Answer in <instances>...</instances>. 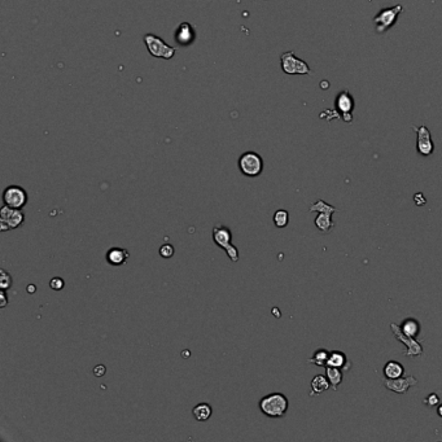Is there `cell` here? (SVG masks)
Returning <instances> with one entry per match:
<instances>
[{
	"label": "cell",
	"mask_w": 442,
	"mask_h": 442,
	"mask_svg": "<svg viewBox=\"0 0 442 442\" xmlns=\"http://www.w3.org/2000/svg\"><path fill=\"white\" fill-rule=\"evenodd\" d=\"M412 130L416 133V150L418 153L424 157L431 156L435 150L431 131L424 125H422L420 127L412 126Z\"/></svg>",
	"instance_id": "obj_9"
},
{
	"label": "cell",
	"mask_w": 442,
	"mask_h": 442,
	"mask_svg": "<svg viewBox=\"0 0 442 442\" xmlns=\"http://www.w3.org/2000/svg\"><path fill=\"white\" fill-rule=\"evenodd\" d=\"M196 38V30L190 22H182L179 26L176 27L175 33H174V39H175L176 44L180 47L192 46Z\"/></svg>",
	"instance_id": "obj_11"
},
{
	"label": "cell",
	"mask_w": 442,
	"mask_h": 442,
	"mask_svg": "<svg viewBox=\"0 0 442 442\" xmlns=\"http://www.w3.org/2000/svg\"><path fill=\"white\" fill-rule=\"evenodd\" d=\"M382 371H384L385 379H399L405 373V368H403L402 363L397 362V361H388Z\"/></svg>",
	"instance_id": "obj_17"
},
{
	"label": "cell",
	"mask_w": 442,
	"mask_h": 442,
	"mask_svg": "<svg viewBox=\"0 0 442 442\" xmlns=\"http://www.w3.org/2000/svg\"><path fill=\"white\" fill-rule=\"evenodd\" d=\"M107 372V367L104 366V365H97V366L93 367V375L96 376V377H103Z\"/></svg>",
	"instance_id": "obj_30"
},
{
	"label": "cell",
	"mask_w": 442,
	"mask_h": 442,
	"mask_svg": "<svg viewBox=\"0 0 442 442\" xmlns=\"http://www.w3.org/2000/svg\"><path fill=\"white\" fill-rule=\"evenodd\" d=\"M399 328L405 333L406 336L409 337H414L416 339L419 336L420 331H422V326L420 323L415 319V318H406L401 324H399Z\"/></svg>",
	"instance_id": "obj_16"
},
{
	"label": "cell",
	"mask_w": 442,
	"mask_h": 442,
	"mask_svg": "<svg viewBox=\"0 0 442 442\" xmlns=\"http://www.w3.org/2000/svg\"><path fill=\"white\" fill-rule=\"evenodd\" d=\"M273 221L275 227H278V228H284V227L288 226V223H290V213H288L286 209L276 210L275 213H274Z\"/></svg>",
	"instance_id": "obj_24"
},
{
	"label": "cell",
	"mask_w": 442,
	"mask_h": 442,
	"mask_svg": "<svg viewBox=\"0 0 442 442\" xmlns=\"http://www.w3.org/2000/svg\"><path fill=\"white\" fill-rule=\"evenodd\" d=\"M314 223H315L316 228L322 233H328L335 227V223L332 221V213H319L316 216Z\"/></svg>",
	"instance_id": "obj_18"
},
{
	"label": "cell",
	"mask_w": 442,
	"mask_h": 442,
	"mask_svg": "<svg viewBox=\"0 0 442 442\" xmlns=\"http://www.w3.org/2000/svg\"><path fill=\"white\" fill-rule=\"evenodd\" d=\"M212 239H213L214 244L217 246L222 248L226 254L228 256V258L232 261L233 263L239 262L240 259V253L236 246L232 244V232L228 227L223 226V224H217L213 227V231H212Z\"/></svg>",
	"instance_id": "obj_2"
},
{
	"label": "cell",
	"mask_w": 442,
	"mask_h": 442,
	"mask_svg": "<svg viewBox=\"0 0 442 442\" xmlns=\"http://www.w3.org/2000/svg\"><path fill=\"white\" fill-rule=\"evenodd\" d=\"M390 328H392L393 333H394V336H396V339L398 340V341H401V343L405 344L406 350L403 352V354H405V356L418 357L422 354L423 346H422V344L418 341V340L414 339V337H409V336H406L405 333L401 331L399 326H397L396 323H392V324H390Z\"/></svg>",
	"instance_id": "obj_10"
},
{
	"label": "cell",
	"mask_w": 442,
	"mask_h": 442,
	"mask_svg": "<svg viewBox=\"0 0 442 442\" xmlns=\"http://www.w3.org/2000/svg\"><path fill=\"white\" fill-rule=\"evenodd\" d=\"M0 299H1V303H0V306H1V307H7L8 306V303H9V299H8V296H7V291L5 290H1V292H0Z\"/></svg>",
	"instance_id": "obj_31"
},
{
	"label": "cell",
	"mask_w": 442,
	"mask_h": 442,
	"mask_svg": "<svg viewBox=\"0 0 442 442\" xmlns=\"http://www.w3.org/2000/svg\"><path fill=\"white\" fill-rule=\"evenodd\" d=\"M336 108L344 114V116H350L353 108H354V100L349 92L339 93L336 97Z\"/></svg>",
	"instance_id": "obj_15"
},
{
	"label": "cell",
	"mask_w": 442,
	"mask_h": 442,
	"mask_svg": "<svg viewBox=\"0 0 442 442\" xmlns=\"http://www.w3.org/2000/svg\"><path fill=\"white\" fill-rule=\"evenodd\" d=\"M402 5H394L392 8H388V9L380 10L379 13L375 16V18H373L376 31L379 34H382L385 33L386 30H389L392 26H394V23H396L399 14L402 13Z\"/></svg>",
	"instance_id": "obj_7"
},
{
	"label": "cell",
	"mask_w": 442,
	"mask_h": 442,
	"mask_svg": "<svg viewBox=\"0 0 442 442\" xmlns=\"http://www.w3.org/2000/svg\"><path fill=\"white\" fill-rule=\"evenodd\" d=\"M240 173L248 178H256L259 176L263 171V160L256 152H245L239 157L237 161Z\"/></svg>",
	"instance_id": "obj_5"
},
{
	"label": "cell",
	"mask_w": 442,
	"mask_h": 442,
	"mask_svg": "<svg viewBox=\"0 0 442 442\" xmlns=\"http://www.w3.org/2000/svg\"><path fill=\"white\" fill-rule=\"evenodd\" d=\"M288 398L283 393H270L267 396L259 399L258 407L263 415L278 419L283 418L288 411Z\"/></svg>",
	"instance_id": "obj_1"
},
{
	"label": "cell",
	"mask_w": 442,
	"mask_h": 442,
	"mask_svg": "<svg viewBox=\"0 0 442 442\" xmlns=\"http://www.w3.org/2000/svg\"><path fill=\"white\" fill-rule=\"evenodd\" d=\"M329 353L331 352H329L328 349H326V348H319V349H316L315 352H314L313 357L307 361V363H310V365H316V366L319 367H326Z\"/></svg>",
	"instance_id": "obj_22"
},
{
	"label": "cell",
	"mask_w": 442,
	"mask_h": 442,
	"mask_svg": "<svg viewBox=\"0 0 442 442\" xmlns=\"http://www.w3.org/2000/svg\"><path fill=\"white\" fill-rule=\"evenodd\" d=\"M12 284H13V279H12V275L8 273L7 270L1 269L0 270V288L1 290H9L12 288Z\"/></svg>",
	"instance_id": "obj_25"
},
{
	"label": "cell",
	"mask_w": 442,
	"mask_h": 442,
	"mask_svg": "<svg viewBox=\"0 0 442 442\" xmlns=\"http://www.w3.org/2000/svg\"><path fill=\"white\" fill-rule=\"evenodd\" d=\"M331 388V384H329L327 376L323 375H316L315 377L311 381V392H310V396H319L322 393H324L326 390Z\"/></svg>",
	"instance_id": "obj_20"
},
{
	"label": "cell",
	"mask_w": 442,
	"mask_h": 442,
	"mask_svg": "<svg viewBox=\"0 0 442 442\" xmlns=\"http://www.w3.org/2000/svg\"><path fill=\"white\" fill-rule=\"evenodd\" d=\"M64 286H65V282H64L61 278H59V276L52 278V279L50 280V287L55 291H61L64 288Z\"/></svg>",
	"instance_id": "obj_28"
},
{
	"label": "cell",
	"mask_w": 442,
	"mask_h": 442,
	"mask_svg": "<svg viewBox=\"0 0 442 442\" xmlns=\"http://www.w3.org/2000/svg\"><path fill=\"white\" fill-rule=\"evenodd\" d=\"M309 212H316V213H336L339 209L336 206H332L331 204L326 203L324 200H318L313 205L310 206Z\"/></svg>",
	"instance_id": "obj_23"
},
{
	"label": "cell",
	"mask_w": 442,
	"mask_h": 442,
	"mask_svg": "<svg viewBox=\"0 0 442 442\" xmlns=\"http://www.w3.org/2000/svg\"><path fill=\"white\" fill-rule=\"evenodd\" d=\"M280 67L288 75H309L311 73L309 64L297 57L293 51H287L280 55Z\"/></svg>",
	"instance_id": "obj_4"
},
{
	"label": "cell",
	"mask_w": 442,
	"mask_h": 442,
	"mask_svg": "<svg viewBox=\"0 0 442 442\" xmlns=\"http://www.w3.org/2000/svg\"><path fill=\"white\" fill-rule=\"evenodd\" d=\"M326 376L328 379L329 384H331V388L333 390H337L339 385L343 382L344 379V371L341 368H337V367H326Z\"/></svg>",
	"instance_id": "obj_21"
},
{
	"label": "cell",
	"mask_w": 442,
	"mask_h": 442,
	"mask_svg": "<svg viewBox=\"0 0 442 442\" xmlns=\"http://www.w3.org/2000/svg\"><path fill=\"white\" fill-rule=\"evenodd\" d=\"M25 222V213L22 209L10 208L4 205L0 209V231L5 232L10 229H16L21 227Z\"/></svg>",
	"instance_id": "obj_6"
},
{
	"label": "cell",
	"mask_w": 442,
	"mask_h": 442,
	"mask_svg": "<svg viewBox=\"0 0 442 442\" xmlns=\"http://www.w3.org/2000/svg\"><path fill=\"white\" fill-rule=\"evenodd\" d=\"M4 205H8L10 208H17V209H23L25 205L29 201V196L25 188L20 186H8L3 192Z\"/></svg>",
	"instance_id": "obj_8"
},
{
	"label": "cell",
	"mask_w": 442,
	"mask_h": 442,
	"mask_svg": "<svg viewBox=\"0 0 442 442\" xmlns=\"http://www.w3.org/2000/svg\"><path fill=\"white\" fill-rule=\"evenodd\" d=\"M273 314H276V315H278V316H280V313H279V311H278V309H276V307L273 310Z\"/></svg>",
	"instance_id": "obj_34"
},
{
	"label": "cell",
	"mask_w": 442,
	"mask_h": 442,
	"mask_svg": "<svg viewBox=\"0 0 442 442\" xmlns=\"http://www.w3.org/2000/svg\"><path fill=\"white\" fill-rule=\"evenodd\" d=\"M105 258H107V262L109 263L110 266L120 267L123 266L127 262V259L130 258V253L125 248L114 246V248H110L108 250L107 254H105Z\"/></svg>",
	"instance_id": "obj_13"
},
{
	"label": "cell",
	"mask_w": 442,
	"mask_h": 442,
	"mask_svg": "<svg viewBox=\"0 0 442 442\" xmlns=\"http://www.w3.org/2000/svg\"><path fill=\"white\" fill-rule=\"evenodd\" d=\"M437 415H439L440 418H442V405H440L439 409H437Z\"/></svg>",
	"instance_id": "obj_33"
},
{
	"label": "cell",
	"mask_w": 442,
	"mask_h": 442,
	"mask_svg": "<svg viewBox=\"0 0 442 442\" xmlns=\"http://www.w3.org/2000/svg\"><path fill=\"white\" fill-rule=\"evenodd\" d=\"M440 402V398L439 396L436 394V393H431L429 396H427L426 398L423 399V403L426 406H429V407H433V406L439 405Z\"/></svg>",
	"instance_id": "obj_27"
},
{
	"label": "cell",
	"mask_w": 442,
	"mask_h": 442,
	"mask_svg": "<svg viewBox=\"0 0 442 442\" xmlns=\"http://www.w3.org/2000/svg\"><path fill=\"white\" fill-rule=\"evenodd\" d=\"M35 291H37V288H35V286H34V284H29V286H27V292L29 293H34Z\"/></svg>",
	"instance_id": "obj_32"
},
{
	"label": "cell",
	"mask_w": 442,
	"mask_h": 442,
	"mask_svg": "<svg viewBox=\"0 0 442 442\" xmlns=\"http://www.w3.org/2000/svg\"><path fill=\"white\" fill-rule=\"evenodd\" d=\"M212 414H213V409L206 402L199 403L192 409V415L197 422H208L212 418Z\"/></svg>",
	"instance_id": "obj_19"
},
{
	"label": "cell",
	"mask_w": 442,
	"mask_h": 442,
	"mask_svg": "<svg viewBox=\"0 0 442 442\" xmlns=\"http://www.w3.org/2000/svg\"><path fill=\"white\" fill-rule=\"evenodd\" d=\"M414 203L418 206H424L427 204V199L422 192H416L415 196H414Z\"/></svg>",
	"instance_id": "obj_29"
},
{
	"label": "cell",
	"mask_w": 442,
	"mask_h": 442,
	"mask_svg": "<svg viewBox=\"0 0 442 442\" xmlns=\"http://www.w3.org/2000/svg\"><path fill=\"white\" fill-rule=\"evenodd\" d=\"M174 253H175V249H174V246L171 244H163V245H161L160 256L162 258H171L174 256Z\"/></svg>",
	"instance_id": "obj_26"
},
{
	"label": "cell",
	"mask_w": 442,
	"mask_h": 442,
	"mask_svg": "<svg viewBox=\"0 0 442 442\" xmlns=\"http://www.w3.org/2000/svg\"><path fill=\"white\" fill-rule=\"evenodd\" d=\"M382 384L388 390H392V392L398 393V394H405V393L409 392L410 388L418 385V380H416L415 376L409 375L406 377H399V379H386L384 380Z\"/></svg>",
	"instance_id": "obj_12"
},
{
	"label": "cell",
	"mask_w": 442,
	"mask_h": 442,
	"mask_svg": "<svg viewBox=\"0 0 442 442\" xmlns=\"http://www.w3.org/2000/svg\"><path fill=\"white\" fill-rule=\"evenodd\" d=\"M327 366L337 367V368H341L343 371H345L346 372V371H349L350 368V362L348 361V358H346V356L343 352L332 350V352L329 353L328 361H327Z\"/></svg>",
	"instance_id": "obj_14"
},
{
	"label": "cell",
	"mask_w": 442,
	"mask_h": 442,
	"mask_svg": "<svg viewBox=\"0 0 442 442\" xmlns=\"http://www.w3.org/2000/svg\"><path fill=\"white\" fill-rule=\"evenodd\" d=\"M143 42L146 44L147 50L157 59H163V60H171L176 54L175 47H171L166 44V42L162 38L157 37L154 34L148 33L143 37Z\"/></svg>",
	"instance_id": "obj_3"
}]
</instances>
